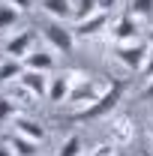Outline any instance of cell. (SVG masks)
I'll use <instances>...</instances> for the list:
<instances>
[{
	"instance_id": "1",
	"label": "cell",
	"mask_w": 153,
	"mask_h": 156,
	"mask_svg": "<svg viewBox=\"0 0 153 156\" xmlns=\"http://www.w3.org/2000/svg\"><path fill=\"white\" fill-rule=\"evenodd\" d=\"M123 93H126V81H123V78H114V81H108L105 93L96 99V102L84 105V108H78L75 114H72V120H75V123H87V120H102V117H111V111L120 105Z\"/></svg>"
},
{
	"instance_id": "2",
	"label": "cell",
	"mask_w": 153,
	"mask_h": 156,
	"mask_svg": "<svg viewBox=\"0 0 153 156\" xmlns=\"http://www.w3.org/2000/svg\"><path fill=\"white\" fill-rule=\"evenodd\" d=\"M150 54V45L147 42H123V45H114V57L129 69V72H141V66H144V60Z\"/></svg>"
},
{
	"instance_id": "3",
	"label": "cell",
	"mask_w": 153,
	"mask_h": 156,
	"mask_svg": "<svg viewBox=\"0 0 153 156\" xmlns=\"http://www.w3.org/2000/svg\"><path fill=\"white\" fill-rule=\"evenodd\" d=\"M105 87L108 84H102V81H96V78H84L81 75V81H78L75 87H72V93H69V99L66 102H72V105H90V102H96V99L105 93Z\"/></svg>"
},
{
	"instance_id": "4",
	"label": "cell",
	"mask_w": 153,
	"mask_h": 156,
	"mask_svg": "<svg viewBox=\"0 0 153 156\" xmlns=\"http://www.w3.org/2000/svg\"><path fill=\"white\" fill-rule=\"evenodd\" d=\"M45 39H48V45L60 51V54H69L72 48H75V33H72V27H66L63 21H51L48 27H45Z\"/></svg>"
},
{
	"instance_id": "5",
	"label": "cell",
	"mask_w": 153,
	"mask_h": 156,
	"mask_svg": "<svg viewBox=\"0 0 153 156\" xmlns=\"http://www.w3.org/2000/svg\"><path fill=\"white\" fill-rule=\"evenodd\" d=\"M141 39V24H138V18L135 15H120L117 18V24L111 27V42L114 45H123V42H138Z\"/></svg>"
},
{
	"instance_id": "6",
	"label": "cell",
	"mask_w": 153,
	"mask_h": 156,
	"mask_svg": "<svg viewBox=\"0 0 153 156\" xmlns=\"http://www.w3.org/2000/svg\"><path fill=\"white\" fill-rule=\"evenodd\" d=\"M78 81H81V72H60V75H54L48 81V99L51 102H66Z\"/></svg>"
},
{
	"instance_id": "7",
	"label": "cell",
	"mask_w": 153,
	"mask_h": 156,
	"mask_svg": "<svg viewBox=\"0 0 153 156\" xmlns=\"http://www.w3.org/2000/svg\"><path fill=\"white\" fill-rule=\"evenodd\" d=\"M108 132H111V144H117V147H126V144H132V141H135L132 117H126V114L111 117V120H108Z\"/></svg>"
},
{
	"instance_id": "8",
	"label": "cell",
	"mask_w": 153,
	"mask_h": 156,
	"mask_svg": "<svg viewBox=\"0 0 153 156\" xmlns=\"http://www.w3.org/2000/svg\"><path fill=\"white\" fill-rule=\"evenodd\" d=\"M105 27H108V12H93V15L78 21L72 27V33H75V39H96Z\"/></svg>"
},
{
	"instance_id": "9",
	"label": "cell",
	"mask_w": 153,
	"mask_h": 156,
	"mask_svg": "<svg viewBox=\"0 0 153 156\" xmlns=\"http://www.w3.org/2000/svg\"><path fill=\"white\" fill-rule=\"evenodd\" d=\"M33 42H36V36H33V30H21V33H15L12 39H6V54L12 60H24L30 51H33Z\"/></svg>"
},
{
	"instance_id": "10",
	"label": "cell",
	"mask_w": 153,
	"mask_h": 156,
	"mask_svg": "<svg viewBox=\"0 0 153 156\" xmlns=\"http://www.w3.org/2000/svg\"><path fill=\"white\" fill-rule=\"evenodd\" d=\"M48 72H36V69H24L18 78V84L21 87H27L30 93H33V99H45L48 96Z\"/></svg>"
},
{
	"instance_id": "11",
	"label": "cell",
	"mask_w": 153,
	"mask_h": 156,
	"mask_svg": "<svg viewBox=\"0 0 153 156\" xmlns=\"http://www.w3.org/2000/svg\"><path fill=\"white\" fill-rule=\"evenodd\" d=\"M42 9L54 21H66V18L75 15V3L72 0H42Z\"/></svg>"
},
{
	"instance_id": "12",
	"label": "cell",
	"mask_w": 153,
	"mask_h": 156,
	"mask_svg": "<svg viewBox=\"0 0 153 156\" xmlns=\"http://www.w3.org/2000/svg\"><path fill=\"white\" fill-rule=\"evenodd\" d=\"M6 144H9V150L15 156H39V141H33V138H24V135H9L6 138Z\"/></svg>"
},
{
	"instance_id": "13",
	"label": "cell",
	"mask_w": 153,
	"mask_h": 156,
	"mask_svg": "<svg viewBox=\"0 0 153 156\" xmlns=\"http://www.w3.org/2000/svg\"><path fill=\"white\" fill-rule=\"evenodd\" d=\"M24 69H36V72H51L54 69V54H48V51H42V48H33L27 57H24Z\"/></svg>"
},
{
	"instance_id": "14",
	"label": "cell",
	"mask_w": 153,
	"mask_h": 156,
	"mask_svg": "<svg viewBox=\"0 0 153 156\" xmlns=\"http://www.w3.org/2000/svg\"><path fill=\"white\" fill-rule=\"evenodd\" d=\"M12 123H15V132H18V135L33 138V141H39V144H42V141H45V135H48V132H45V129L39 126L36 120H27V117H21V114L15 117Z\"/></svg>"
},
{
	"instance_id": "15",
	"label": "cell",
	"mask_w": 153,
	"mask_h": 156,
	"mask_svg": "<svg viewBox=\"0 0 153 156\" xmlns=\"http://www.w3.org/2000/svg\"><path fill=\"white\" fill-rule=\"evenodd\" d=\"M21 72H24V60H3L0 63V84H12V81H18Z\"/></svg>"
},
{
	"instance_id": "16",
	"label": "cell",
	"mask_w": 153,
	"mask_h": 156,
	"mask_svg": "<svg viewBox=\"0 0 153 156\" xmlns=\"http://www.w3.org/2000/svg\"><path fill=\"white\" fill-rule=\"evenodd\" d=\"M129 15L138 21H153V0H129Z\"/></svg>"
},
{
	"instance_id": "17",
	"label": "cell",
	"mask_w": 153,
	"mask_h": 156,
	"mask_svg": "<svg viewBox=\"0 0 153 156\" xmlns=\"http://www.w3.org/2000/svg\"><path fill=\"white\" fill-rule=\"evenodd\" d=\"M18 9L12 6V3H0V33H6V30H12L15 27V21H18Z\"/></svg>"
},
{
	"instance_id": "18",
	"label": "cell",
	"mask_w": 153,
	"mask_h": 156,
	"mask_svg": "<svg viewBox=\"0 0 153 156\" xmlns=\"http://www.w3.org/2000/svg\"><path fill=\"white\" fill-rule=\"evenodd\" d=\"M18 117V102L12 96H0V126Z\"/></svg>"
},
{
	"instance_id": "19",
	"label": "cell",
	"mask_w": 153,
	"mask_h": 156,
	"mask_svg": "<svg viewBox=\"0 0 153 156\" xmlns=\"http://www.w3.org/2000/svg\"><path fill=\"white\" fill-rule=\"evenodd\" d=\"M57 156H81V135H69L60 144Z\"/></svg>"
},
{
	"instance_id": "20",
	"label": "cell",
	"mask_w": 153,
	"mask_h": 156,
	"mask_svg": "<svg viewBox=\"0 0 153 156\" xmlns=\"http://www.w3.org/2000/svg\"><path fill=\"white\" fill-rule=\"evenodd\" d=\"M117 144H111V141H105V144H99V147H93V153L90 156H114Z\"/></svg>"
},
{
	"instance_id": "21",
	"label": "cell",
	"mask_w": 153,
	"mask_h": 156,
	"mask_svg": "<svg viewBox=\"0 0 153 156\" xmlns=\"http://www.w3.org/2000/svg\"><path fill=\"white\" fill-rule=\"evenodd\" d=\"M141 75H144V81L153 78V48H150V54H147V60H144V66H141Z\"/></svg>"
},
{
	"instance_id": "22",
	"label": "cell",
	"mask_w": 153,
	"mask_h": 156,
	"mask_svg": "<svg viewBox=\"0 0 153 156\" xmlns=\"http://www.w3.org/2000/svg\"><path fill=\"white\" fill-rule=\"evenodd\" d=\"M6 3H12L18 12H27V9H33V0H6Z\"/></svg>"
},
{
	"instance_id": "23",
	"label": "cell",
	"mask_w": 153,
	"mask_h": 156,
	"mask_svg": "<svg viewBox=\"0 0 153 156\" xmlns=\"http://www.w3.org/2000/svg\"><path fill=\"white\" fill-rule=\"evenodd\" d=\"M117 3L120 0H99V12H111V9H117Z\"/></svg>"
},
{
	"instance_id": "24",
	"label": "cell",
	"mask_w": 153,
	"mask_h": 156,
	"mask_svg": "<svg viewBox=\"0 0 153 156\" xmlns=\"http://www.w3.org/2000/svg\"><path fill=\"white\" fill-rule=\"evenodd\" d=\"M141 99H147V102H150V99H153V78H150V81H147V87L141 90Z\"/></svg>"
},
{
	"instance_id": "25",
	"label": "cell",
	"mask_w": 153,
	"mask_h": 156,
	"mask_svg": "<svg viewBox=\"0 0 153 156\" xmlns=\"http://www.w3.org/2000/svg\"><path fill=\"white\" fill-rule=\"evenodd\" d=\"M0 156H15V153L9 150V144H0Z\"/></svg>"
},
{
	"instance_id": "26",
	"label": "cell",
	"mask_w": 153,
	"mask_h": 156,
	"mask_svg": "<svg viewBox=\"0 0 153 156\" xmlns=\"http://www.w3.org/2000/svg\"><path fill=\"white\" fill-rule=\"evenodd\" d=\"M147 42H150V48H153V27L147 30Z\"/></svg>"
},
{
	"instance_id": "27",
	"label": "cell",
	"mask_w": 153,
	"mask_h": 156,
	"mask_svg": "<svg viewBox=\"0 0 153 156\" xmlns=\"http://www.w3.org/2000/svg\"><path fill=\"white\" fill-rule=\"evenodd\" d=\"M147 132H150V135H153V120H150V126H147Z\"/></svg>"
},
{
	"instance_id": "28",
	"label": "cell",
	"mask_w": 153,
	"mask_h": 156,
	"mask_svg": "<svg viewBox=\"0 0 153 156\" xmlns=\"http://www.w3.org/2000/svg\"><path fill=\"white\" fill-rule=\"evenodd\" d=\"M144 156H153V153H144Z\"/></svg>"
},
{
	"instance_id": "29",
	"label": "cell",
	"mask_w": 153,
	"mask_h": 156,
	"mask_svg": "<svg viewBox=\"0 0 153 156\" xmlns=\"http://www.w3.org/2000/svg\"><path fill=\"white\" fill-rule=\"evenodd\" d=\"M0 63H3V60H0Z\"/></svg>"
}]
</instances>
